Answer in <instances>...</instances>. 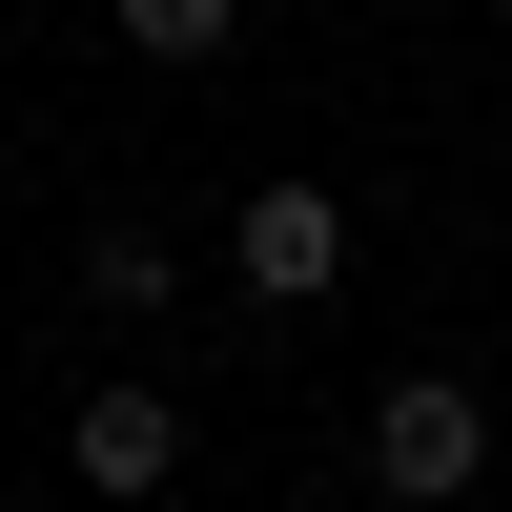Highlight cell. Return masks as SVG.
I'll use <instances>...</instances> for the list:
<instances>
[{"label":"cell","instance_id":"6da1fadb","mask_svg":"<svg viewBox=\"0 0 512 512\" xmlns=\"http://www.w3.org/2000/svg\"><path fill=\"white\" fill-rule=\"evenodd\" d=\"M472 472H492V390H472V369H390V410H369V492H390V512H451Z\"/></svg>","mask_w":512,"mask_h":512},{"label":"cell","instance_id":"277c9868","mask_svg":"<svg viewBox=\"0 0 512 512\" xmlns=\"http://www.w3.org/2000/svg\"><path fill=\"white\" fill-rule=\"evenodd\" d=\"M226 41H246L226 0H123V62H164V82H205V62H226Z\"/></svg>","mask_w":512,"mask_h":512},{"label":"cell","instance_id":"5b68a950","mask_svg":"<svg viewBox=\"0 0 512 512\" xmlns=\"http://www.w3.org/2000/svg\"><path fill=\"white\" fill-rule=\"evenodd\" d=\"M82 287H103V308H164V287H185V246H164V226H103V246H82Z\"/></svg>","mask_w":512,"mask_h":512},{"label":"cell","instance_id":"3957f363","mask_svg":"<svg viewBox=\"0 0 512 512\" xmlns=\"http://www.w3.org/2000/svg\"><path fill=\"white\" fill-rule=\"evenodd\" d=\"M62 472L123 492V512H164V492H185V410H164V390H82L62 410Z\"/></svg>","mask_w":512,"mask_h":512},{"label":"cell","instance_id":"7a4b0ae2","mask_svg":"<svg viewBox=\"0 0 512 512\" xmlns=\"http://www.w3.org/2000/svg\"><path fill=\"white\" fill-rule=\"evenodd\" d=\"M226 267H246V308H328V287H349V205L328 185H246L226 205Z\"/></svg>","mask_w":512,"mask_h":512}]
</instances>
